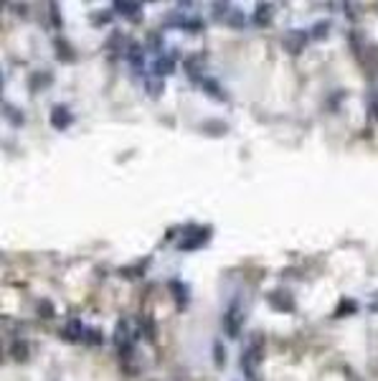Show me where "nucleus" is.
<instances>
[{
	"label": "nucleus",
	"mask_w": 378,
	"mask_h": 381,
	"mask_svg": "<svg viewBox=\"0 0 378 381\" xmlns=\"http://www.w3.org/2000/svg\"><path fill=\"white\" fill-rule=\"evenodd\" d=\"M208 242H211V226H188L185 239L178 242V249L180 252H196V249L206 247Z\"/></svg>",
	"instance_id": "f257e3e1"
},
{
	"label": "nucleus",
	"mask_w": 378,
	"mask_h": 381,
	"mask_svg": "<svg viewBox=\"0 0 378 381\" xmlns=\"http://www.w3.org/2000/svg\"><path fill=\"white\" fill-rule=\"evenodd\" d=\"M241 325H244L241 300H239V297H234V300H231V305H229V308H226V313H224V330H226V335H229V338H239Z\"/></svg>",
	"instance_id": "f03ea898"
},
{
	"label": "nucleus",
	"mask_w": 378,
	"mask_h": 381,
	"mask_svg": "<svg viewBox=\"0 0 378 381\" xmlns=\"http://www.w3.org/2000/svg\"><path fill=\"white\" fill-rule=\"evenodd\" d=\"M165 26L167 28H180L185 33H203V28H206L201 18H193V16H188V13H180V11L170 13L165 18Z\"/></svg>",
	"instance_id": "7ed1b4c3"
},
{
	"label": "nucleus",
	"mask_w": 378,
	"mask_h": 381,
	"mask_svg": "<svg viewBox=\"0 0 378 381\" xmlns=\"http://www.w3.org/2000/svg\"><path fill=\"white\" fill-rule=\"evenodd\" d=\"M183 69H185V77L191 79L193 84H201L206 77V54L198 51V54H188L185 61H183Z\"/></svg>",
	"instance_id": "20e7f679"
},
{
	"label": "nucleus",
	"mask_w": 378,
	"mask_h": 381,
	"mask_svg": "<svg viewBox=\"0 0 378 381\" xmlns=\"http://www.w3.org/2000/svg\"><path fill=\"white\" fill-rule=\"evenodd\" d=\"M310 41H312V39H310V31H287L284 39H282V46H284V51H289L292 56H300V54L307 49Z\"/></svg>",
	"instance_id": "39448f33"
},
{
	"label": "nucleus",
	"mask_w": 378,
	"mask_h": 381,
	"mask_svg": "<svg viewBox=\"0 0 378 381\" xmlns=\"http://www.w3.org/2000/svg\"><path fill=\"white\" fill-rule=\"evenodd\" d=\"M267 305L272 310H277V313H295V308H297L289 290H272V292H267Z\"/></svg>",
	"instance_id": "423d86ee"
},
{
	"label": "nucleus",
	"mask_w": 378,
	"mask_h": 381,
	"mask_svg": "<svg viewBox=\"0 0 378 381\" xmlns=\"http://www.w3.org/2000/svg\"><path fill=\"white\" fill-rule=\"evenodd\" d=\"M49 122H51V127H54L56 132H66V130L74 125V115H71V109H69L66 104H56V107H51Z\"/></svg>",
	"instance_id": "0eeeda50"
},
{
	"label": "nucleus",
	"mask_w": 378,
	"mask_h": 381,
	"mask_svg": "<svg viewBox=\"0 0 378 381\" xmlns=\"http://www.w3.org/2000/svg\"><path fill=\"white\" fill-rule=\"evenodd\" d=\"M145 56H147V54H145V46L137 44V41H132L130 49H127V54H124L130 69H132L137 77H145Z\"/></svg>",
	"instance_id": "6e6552de"
},
{
	"label": "nucleus",
	"mask_w": 378,
	"mask_h": 381,
	"mask_svg": "<svg viewBox=\"0 0 378 381\" xmlns=\"http://www.w3.org/2000/svg\"><path fill=\"white\" fill-rule=\"evenodd\" d=\"M175 59H178V51H175V49H170L167 54L157 56V59H155V64H152V74H155L157 79L170 77V74L175 71Z\"/></svg>",
	"instance_id": "1a4fd4ad"
},
{
	"label": "nucleus",
	"mask_w": 378,
	"mask_h": 381,
	"mask_svg": "<svg viewBox=\"0 0 378 381\" xmlns=\"http://www.w3.org/2000/svg\"><path fill=\"white\" fill-rule=\"evenodd\" d=\"M167 290H170V295H173L178 310H185V305L191 302V290H188V285H185L183 280L173 277V280H167Z\"/></svg>",
	"instance_id": "9d476101"
},
{
	"label": "nucleus",
	"mask_w": 378,
	"mask_h": 381,
	"mask_svg": "<svg viewBox=\"0 0 378 381\" xmlns=\"http://www.w3.org/2000/svg\"><path fill=\"white\" fill-rule=\"evenodd\" d=\"M87 325L79 320V318H71L61 330H59V335L64 338V340H69V343H76V340H84V335H87Z\"/></svg>",
	"instance_id": "9b49d317"
},
{
	"label": "nucleus",
	"mask_w": 378,
	"mask_h": 381,
	"mask_svg": "<svg viewBox=\"0 0 378 381\" xmlns=\"http://www.w3.org/2000/svg\"><path fill=\"white\" fill-rule=\"evenodd\" d=\"M135 335H137V333L130 330V320H127V318H119V320H117V328H114V333H112V343H114V348H122V346L132 343Z\"/></svg>",
	"instance_id": "f8f14e48"
},
{
	"label": "nucleus",
	"mask_w": 378,
	"mask_h": 381,
	"mask_svg": "<svg viewBox=\"0 0 378 381\" xmlns=\"http://www.w3.org/2000/svg\"><path fill=\"white\" fill-rule=\"evenodd\" d=\"M264 348H267V340H264V335H262V333H257V335L249 340V346H246V351L241 353V358H249L251 363H262V358H264Z\"/></svg>",
	"instance_id": "ddd939ff"
},
{
	"label": "nucleus",
	"mask_w": 378,
	"mask_h": 381,
	"mask_svg": "<svg viewBox=\"0 0 378 381\" xmlns=\"http://www.w3.org/2000/svg\"><path fill=\"white\" fill-rule=\"evenodd\" d=\"M272 13H274V6H272V3H257L254 16H251V23H254L257 28H269V26H272Z\"/></svg>",
	"instance_id": "4468645a"
},
{
	"label": "nucleus",
	"mask_w": 378,
	"mask_h": 381,
	"mask_svg": "<svg viewBox=\"0 0 378 381\" xmlns=\"http://www.w3.org/2000/svg\"><path fill=\"white\" fill-rule=\"evenodd\" d=\"M114 13L124 16V18H132V21H140V13H142V3H135V0H117L112 6Z\"/></svg>",
	"instance_id": "2eb2a0df"
},
{
	"label": "nucleus",
	"mask_w": 378,
	"mask_h": 381,
	"mask_svg": "<svg viewBox=\"0 0 378 381\" xmlns=\"http://www.w3.org/2000/svg\"><path fill=\"white\" fill-rule=\"evenodd\" d=\"M130 39H127V33L124 31H112L109 33V39H107V51H112V54H127V49H130Z\"/></svg>",
	"instance_id": "dca6fc26"
},
{
	"label": "nucleus",
	"mask_w": 378,
	"mask_h": 381,
	"mask_svg": "<svg viewBox=\"0 0 378 381\" xmlns=\"http://www.w3.org/2000/svg\"><path fill=\"white\" fill-rule=\"evenodd\" d=\"M51 84H54V74L51 71H33L28 77V92L31 94H38V92H44Z\"/></svg>",
	"instance_id": "f3484780"
},
{
	"label": "nucleus",
	"mask_w": 378,
	"mask_h": 381,
	"mask_svg": "<svg viewBox=\"0 0 378 381\" xmlns=\"http://www.w3.org/2000/svg\"><path fill=\"white\" fill-rule=\"evenodd\" d=\"M54 49H56V59H59L61 64H74V61H76V54H74L71 44H69V41H64L61 36H56V39H54Z\"/></svg>",
	"instance_id": "a211bd4d"
},
{
	"label": "nucleus",
	"mask_w": 378,
	"mask_h": 381,
	"mask_svg": "<svg viewBox=\"0 0 378 381\" xmlns=\"http://www.w3.org/2000/svg\"><path fill=\"white\" fill-rule=\"evenodd\" d=\"M8 356H11L13 361L23 363V361H28V356H31V346H28L23 338H16V340L8 346Z\"/></svg>",
	"instance_id": "6ab92c4d"
},
{
	"label": "nucleus",
	"mask_w": 378,
	"mask_h": 381,
	"mask_svg": "<svg viewBox=\"0 0 378 381\" xmlns=\"http://www.w3.org/2000/svg\"><path fill=\"white\" fill-rule=\"evenodd\" d=\"M201 87H203V92H206L208 97H214V99H219V102H229L226 92L221 89V84H219L214 77H206V79L201 82Z\"/></svg>",
	"instance_id": "aec40b11"
},
{
	"label": "nucleus",
	"mask_w": 378,
	"mask_h": 381,
	"mask_svg": "<svg viewBox=\"0 0 378 381\" xmlns=\"http://www.w3.org/2000/svg\"><path fill=\"white\" fill-rule=\"evenodd\" d=\"M3 115H6V120H8L13 127H23V125H26V117H23V112H21L18 107H13L11 102H3Z\"/></svg>",
	"instance_id": "412c9836"
},
{
	"label": "nucleus",
	"mask_w": 378,
	"mask_h": 381,
	"mask_svg": "<svg viewBox=\"0 0 378 381\" xmlns=\"http://www.w3.org/2000/svg\"><path fill=\"white\" fill-rule=\"evenodd\" d=\"M201 132H208L211 137H221V135H226V132H229V125H226V122H221V120H208V122H203V125H201Z\"/></svg>",
	"instance_id": "4be33fe9"
},
{
	"label": "nucleus",
	"mask_w": 378,
	"mask_h": 381,
	"mask_svg": "<svg viewBox=\"0 0 378 381\" xmlns=\"http://www.w3.org/2000/svg\"><path fill=\"white\" fill-rule=\"evenodd\" d=\"M150 267V257L147 259H142V262H137V264H132V267H122L119 270V275H124L127 280H140L142 275H145V270Z\"/></svg>",
	"instance_id": "5701e85b"
},
{
	"label": "nucleus",
	"mask_w": 378,
	"mask_h": 381,
	"mask_svg": "<svg viewBox=\"0 0 378 381\" xmlns=\"http://www.w3.org/2000/svg\"><path fill=\"white\" fill-rule=\"evenodd\" d=\"M330 28H332V23L325 18V21H317L312 28H310V39L312 41H325L327 36H330Z\"/></svg>",
	"instance_id": "b1692460"
},
{
	"label": "nucleus",
	"mask_w": 378,
	"mask_h": 381,
	"mask_svg": "<svg viewBox=\"0 0 378 381\" xmlns=\"http://www.w3.org/2000/svg\"><path fill=\"white\" fill-rule=\"evenodd\" d=\"M145 92H147L152 99H160L162 92H165V82L157 79V77H147V79H145Z\"/></svg>",
	"instance_id": "393cba45"
},
{
	"label": "nucleus",
	"mask_w": 378,
	"mask_h": 381,
	"mask_svg": "<svg viewBox=\"0 0 378 381\" xmlns=\"http://www.w3.org/2000/svg\"><path fill=\"white\" fill-rule=\"evenodd\" d=\"M353 313H358V302L353 300V297H343L340 302H338V308H335V318H345V315H353Z\"/></svg>",
	"instance_id": "a878e982"
},
{
	"label": "nucleus",
	"mask_w": 378,
	"mask_h": 381,
	"mask_svg": "<svg viewBox=\"0 0 378 381\" xmlns=\"http://www.w3.org/2000/svg\"><path fill=\"white\" fill-rule=\"evenodd\" d=\"M140 333L147 335L150 340H157V325H155V318H152V315H142V318H140Z\"/></svg>",
	"instance_id": "bb28decb"
},
{
	"label": "nucleus",
	"mask_w": 378,
	"mask_h": 381,
	"mask_svg": "<svg viewBox=\"0 0 378 381\" xmlns=\"http://www.w3.org/2000/svg\"><path fill=\"white\" fill-rule=\"evenodd\" d=\"M348 44L353 46L355 56L363 61V56H365V44H363V39H360V33H358V31H348Z\"/></svg>",
	"instance_id": "cd10ccee"
},
{
	"label": "nucleus",
	"mask_w": 378,
	"mask_h": 381,
	"mask_svg": "<svg viewBox=\"0 0 378 381\" xmlns=\"http://www.w3.org/2000/svg\"><path fill=\"white\" fill-rule=\"evenodd\" d=\"M36 315H38L41 320H54V318H56L54 302H51V300H41V302L36 305Z\"/></svg>",
	"instance_id": "c85d7f7f"
},
{
	"label": "nucleus",
	"mask_w": 378,
	"mask_h": 381,
	"mask_svg": "<svg viewBox=\"0 0 378 381\" xmlns=\"http://www.w3.org/2000/svg\"><path fill=\"white\" fill-rule=\"evenodd\" d=\"M226 23H229L231 28H236V31H241V28H246V13H241L239 8H234V11L229 13V18H226Z\"/></svg>",
	"instance_id": "c756f323"
},
{
	"label": "nucleus",
	"mask_w": 378,
	"mask_h": 381,
	"mask_svg": "<svg viewBox=\"0 0 378 381\" xmlns=\"http://www.w3.org/2000/svg\"><path fill=\"white\" fill-rule=\"evenodd\" d=\"M145 46H147V51H155L157 56H162V54H165V51H162V36H160L157 31L147 33V41H145Z\"/></svg>",
	"instance_id": "7c9ffc66"
},
{
	"label": "nucleus",
	"mask_w": 378,
	"mask_h": 381,
	"mask_svg": "<svg viewBox=\"0 0 378 381\" xmlns=\"http://www.w3.org/2000/svg\"><path fill=\"white\" fill-rule=\"evenodd\" d=\"M211 11H214V21H226L229 13L234 11L231 3H211Z\"/></svg>",
	"instance_id": "2f4dec72"
},
{
	"label": "nucleus",
	"mask_w": 378,
	"mask_h": 381,
	"mask_svg": "<svg viewBox=\"0 0 378 381\" xmlns=\"http://www.w3.org/2000/svg\"><path fill=\"white\" fill-rule=\"evenodd\" d=\"M214 363H216V368L226 366V348L221 340H214Z\"/></svg>",
	"instance_id": "473e14b6"
},
{
	"label": "nucleus",
	"mask_w": 378,
	"mask_h": 381,
	"mask_svg": "<svg viewBox=\"0 0 378 381\" xmlns=\"http://www.w3.org/2000/svg\"><path fill=\"white\" fill-rule=\"evenodd\" d=\"M49 16H51V26H54L56 31H61V28H64V21H61V13H59V6H56V3H49Z\"/></svg>",
	"instance_id": "72a5a7b5"
},
{
	"label": "nucleus",
	"mask_w": 378,
	"mask_h": 381,
	"mask_svg": "<svg viewBox=\"0 0 378 381\" xmlns=\"http://www.w3.org/2000/svg\"><path fill=\"white\" fill-rule=\"evenodd\" d=\"M84 343H89V346H102L104 340H102V333L99 330H87V335H84Z\"/></svg>",
	"instance_id": "f704fd0d"
},
{
	"label": "nucleus",
	"mask_w": 378,
	"mask_h": 381,
	"mask_svg": "<svg viewBox=\"0 0 378 381\" xmlns=\"http://www.w3.org/2000/svg\"><path fill=\"white\" fill-rule=\"evenodd\" d=\"M343 11H345V16L350 18V21H358V11H360V6L358 3H343Z\"/></svg>",
	"instance_id": "c9c22d12"
},
{
	"label": "nucleus",
	"mask_w": 378,
	"mask_h": 381,
	"mask_svg": "<svg viewBox=\"0 0 378 381\" xmlns=\"http://www.w3.org/2000/svg\"><path fill=\"white\" fill-rule=\"evenodd\" d=\"M112 18H114V11H102L99 16L92 18V23H94V26H104V23H109Z\"/></svg>",
	"instance_id": "e433bc0d"
},
{
	"label": "nucleus",
	"mask_w": 378,
	"mask_h": 381,
	"mask_svg": "<svg viewBox=\"0 0 378 381\" xmlns=\"http://www.w3.org/2000/svg\"><path fill=\"white\" fill-rule=\"evenodd\" d=\"M368 112L378 120V92H375V94H370V99H368Z\"/></svg>",
	"instance_id": "4c0bfd02"
},
{
	"label": "nucleus",
	"mask_w": 378,
	"mask_h": 381,
	"mask_svg": "<svg viewBox=\"0 0 378 381\" xmlns=\"http://www.w3.org/2000/svg\"><path fill=\"white\" fill-rule=\"evenodd\" d=\"M6 6H8L11 11H18V16H28V11H31L28 6H18V3H6Z\"/></svg>",
	"instance_id": "58836bf2"
},
{
	"label": "nucleus",
	"mask_w": 378,
	"mask_h": 381,
	"mask_svg": "<svg viewBox=\"0 0 378 381\" xmlns=\"http://www.w3.org/2000/svg\"><path fill=\"white\" fill-rule=\"evenodd\" d=\"M370 313H378V292H375V300L370 302Z\"/></svg>",
	"instance_id": "ea45409f"
},
{
	"label": "nucleus",
	"mask_w": 378,
	"mask_h": 381,
	"mask_svg": "<svg viewBox=\"0 0 378 381\" xmlns=\"http://www.w3.org/2000/svg\"><path fill=\"white\" fill-rule=\"evenodd\" d=\"M173 237H175V229H170V232H165V242H170Z\"/></svg>",
	"instance_id": "a19ab883"
},
{
	"label": "nucleus",
	"mask_w": 378,
	"mask_h": 381,
	"mask_svg": "<svg viewBox=\"0 0 378 381\" xmlns=\"http://www.w3.org/2000/svg\"><path fill=\"white\" fill-rule=\"evenodd\" d=\"M348 381H360V378H358L355 373H348Z\"/></svg>",
	"instance_id": "79ce46f5"
}]
</instances>
